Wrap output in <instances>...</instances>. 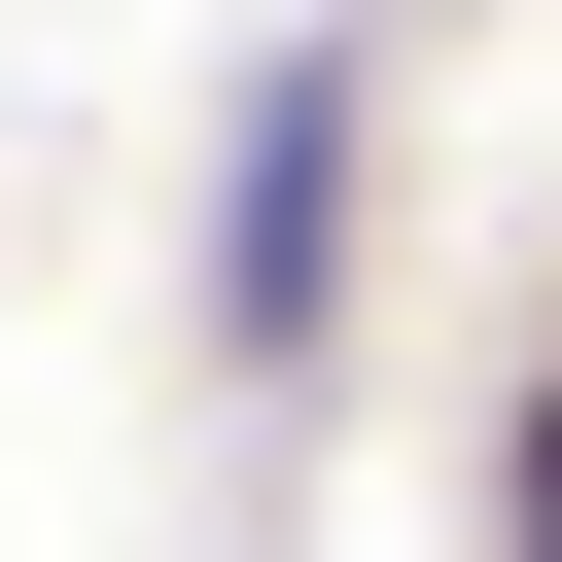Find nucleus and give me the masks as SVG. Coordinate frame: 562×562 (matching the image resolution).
<instances>
[{
    "label": "nucleus",
    "mask_w": 562,
    "mask_h": 562,
    "mask_svg": "<svg viewBox=\"0 0 562 562\" xmlns=\"http://www.w3.org/2000/svg\"><path fill=\"white\" fill-rule=\"evenodd\" d=\"M316 281H351V70H281L246 105V211H211V316L246 351H316Z\"/></svg>",
    "instance_id": "1"
},
{
    "label": "nucleus",
    "mask_w": 562,
    "mask_h": 562,
    "mask_svg": "<svg viewBox=\"0 0 562 562\" xmlns=\"http://www.w3.org/2000/svg\"><path fill=\"white\" fill-rule=\"evenodd\" d=\"M527 527H562V422H527Z\"/></svg>",
    "instance_id": "2"
}]
</instances>
